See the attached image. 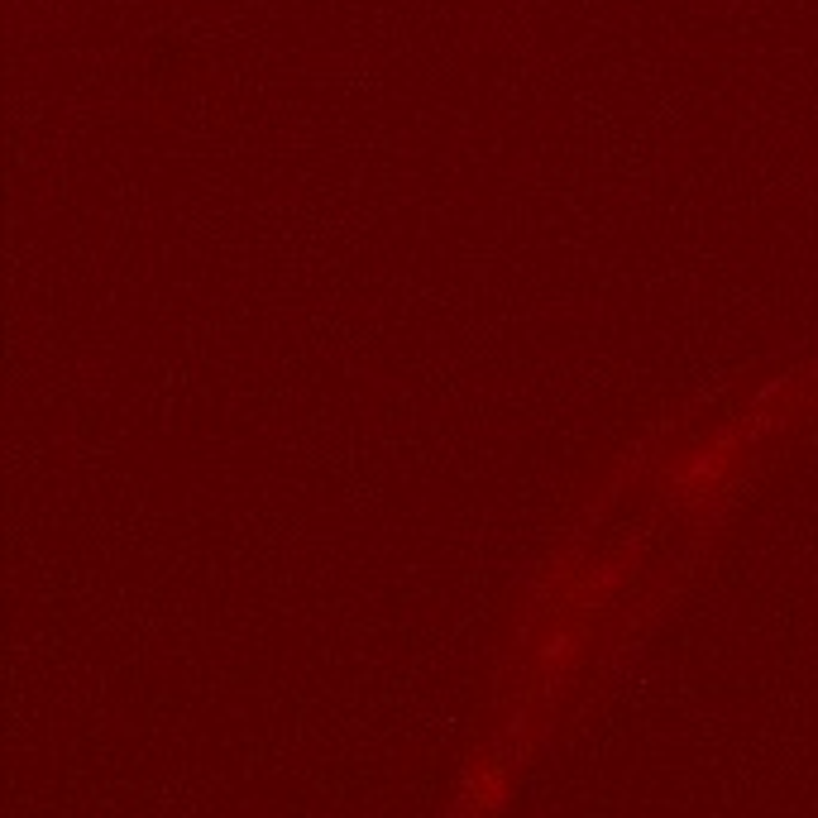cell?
Returning <instances> with one entry per match:
<instances>
[{"mask_svg":"<svg viewBox=\"0 0 818 818\" xmlns=\"http://www.w3.org/2000/svg\"><path fill=\"white\" fill-rule=\"evenodd\" d=\"M575 656H579L575 632H555L551 642L541 646V665H546V670H565V665H575Z\"/></svg>","mask_w":818,"mask_h":818,"instance_id":"1","label":"cell"},{"mask_svg":"<svg viewBox=\"0 0 818 818\" xmlns=\"http://www.w3.org/2000/svg\"><path fill=\"white\" fill-rule=\"evenodd\" d=\"M469 790H474V804H479V809H493V804H503V775L479 771L469 780Z\"/></svg>","mask_w":818,"mask_h":818,"instance_id":"2","label":"cell"}]
</instances>
